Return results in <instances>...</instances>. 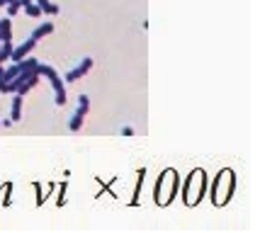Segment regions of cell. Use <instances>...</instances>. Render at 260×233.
<instances>
[{
	"instance_id": "obj_15",
	"label": "cell",
	"mask_w": 260,
	"mask_h": 233,
	"mask_svg": "<svg viewBox=\"0 0 260 233\" xmlns=\"http://www.w3.org/2000/svg\"><path fill=\"white\" fill-rule=\"evenodd\" d=\"M66 182H61V185H58V207H63V204H66Z\"/></svg>"
},
{
	"instance_id": "obj_19",
	"label": "cell",
	"mask_w": 260,
	"mask_h": 233,
	"mask_svg": "<svg viewBox=\"0 0 260 233\" xmlns=\"http://www.w3.org/2000/svg\"><path fill=\"white\" fill-rule=\"evenodd\" d=\"M0 189H3V185H0Z\"/></svg>"
},
{
	"instance_id": "obj_4",
	"label": "cell",
	"mask_w": 260,
	"mask_h": 233,
	"mask_svg": "<svg viewBox=\"0 0 260 233\" xmlns=\"http://www.w3.org/2000/svg\"><path fill=\"white\" fill-rule=\"evenodd\" d=\"M37 73H39V76H44L46 80H49V85H51V90H54V102H56L58 107H63V105L68 102L63 78H58L56 71H54L51 66H46V63H37Z\"/></svg>"
},
{
	"instance_id": "obj_18",
	"label": "cell",
	"mask_w": 260,
	"mask_h": 233,
	"mask_svg": "<svg viewBox=\"0 0 260 233\" xmlns=\"http://www.w3.org/2000/svg\"><path fill=\"white\" fill-rule=\"evenodd\" d=\"M15 3H17L20 8H24V5H29V3H34V0H15Z\"/></svg>"
},
{
	"instance_id": "obj_9",
	"label": "cell",
	"mask_w": 260,
	"mask_h": 233,
	"mask_svg": "<svg viewBox=\"0 0 260 233\" xmlns=\"http://www.w3.org/2000/svg\"><path fill=\"white\" fill-rule=\"evenodd\" d=\"M39 8H42V15H46V17H56L58 15V5L56 3H51V0H34Z\"/></svg>"
},
{
	"instance_id": "obj_3",
	"label": "cell",
	"mask_w": 260,
	"mask_h": 233,
	"mask_svg": "<svg viewBox=\"0 0 260 233\" xmlns=\"http://www.w3.org/2000/svg\"><path fill=\"white\" fill-rule=\"evenodd\" d=\"M207 187H209V175L204 173L202 168L192 170V173L187 175V180H185V187H182V202H185L187 207H197V204L204 199Z\"/></svg>"
},
{
	"instance_id": "obj_11",
	"label": "cell",
	"mask_w": 260,
	"mask_h": 233,
	"mask_svg": "<svg viewBox=\"0 0 260 233\" xmlns=\"http://www.w3.org/2000/svg\"><path fill=\"white\" fill-rule=\"evenodd\" d=\"M144 180H146V170L141 168V170L136 173V189H134V199L129 202L132 207H134V204H139V194H141V187H144Z\"/></svg>"
},
{
	"instance_id": "obj_7",
	"label": "cell",
	"mask_w": 260,
	"mask_h": 233,
	"mask_svg": "<svg viewBox=\"0 0 260 233\" xmlns=\"http://www.w3.org/2000/svg\"><path fill=\"white\" fill-rule=\"evenodd\" d=\"M34 46H37V39H32V37H29V39H24V42H22L20 46H12L10 61H12V63H20L22 58H27V56L32 54Z\"/></svg>"
},
{
	"instance_id": "obj_17",
	"label": "cell",
	"mask_w": 260,
	"mask_h": 233,
	"mask_svg": "<svg viewBox=\"0 0 260 233\" xmlns=\"http://www.w3.org/2000/svg\"><path fill=\"white\" fill-rule=\"evenodd\" d=\"M119 134L129 139V136H134V129H132V126H122V129H119Z\"/></svg>"
},
{
	"instance_id": "obj_6",
	"label": "cell",
	"mask_w": 260,
	"mask_h": 233,
	"mask_svg": "<svg viewBox=\"0 0 260 233\" xmlns=\"http://www.w3.org/2000/svg\"><path fill=\"white\" fill-rule=\"evenodd\" d=\"M90 68H92V58H90V56L80 58V63H78V66H76V68H71V71H68L66 76H63V83H78L80 78L85 76V73H88Z\"/></svg>"
},
{
	"instance_id": "obj_12",
	"label": "cell",
	"mask_w": 260,
	"mask_h": 233,
	"mask_svg": "<svg viewBox=\"0 0 260 233\" xmlns=\"http://www.w3.org/2000/svg\"><path fill=\"white\" fill-rule=\"evenodd\" d=\"M34 187H37V192H39V194H37V204H39V207H42V204H44V202H46V197H49V194H51V192L56 189V187H54V185H49V187H42L39 182H37Z\"/></svg>"
},
{
	"instance_id": "obj_16",
	"label": "cell",
	"mask_w": 260,
	"mask_h": 233,
	"mask_svg": "<svg viewBox=\"0 0 260 233\" xmlns=\"http://www.w3.org/2000/svg\"><path fill=\"white\" fill-rule=\"evenodd\" d=\"M3 189H5V199H3V207H10V202H12V197H10L12 185H10V182H5V185H3Z\"/></svg>"
},
{
	"instance_id": "obj_14",
	"label": "cell",
	"mask_w": 260,
	"mask_h": 233,
	"mask_svg": "<svg viewBox=\"0 0 260 233\" xmlns=\"http://www.w3.org/2000/svg\"><path fill=\"white\" fill-rule=\"evenodd\" d=\"M5 8H8V17H17V12L22 10V8H20V5H17V3H15V0H12V3H8V5H5Z\"/></svg>"
},
{
	"instance_id": "obj_1",
	"label": "cell",
	"mask_w": 260,
	"mask_h": 233,
	"mask_svg": "<svg viewBox=\"0 0 260 233\" xmlns=\"http://www.w3.org/2000/svg\"><path fill=\"white\" fill-rule=\"evenodd\" d=\"M209 199L214 207H226L231 197H234V192H236V173L231 170V168H224L219 175L214 178V182H209Z\"/></svg>"
},
{
	"instance_id": "obj_10",
	"label": "cell",
	"mask_w": 260,
	"mask_h": 233,
	"mask_svg": "<svg viewBox=\"0 0 260 233\" xmlns=\"http://www.w3.org/2000/svg\"><path fill=\"white\" fill-rule=\"evenodd\" d=\"M51 32H54V22H51V20H46V22H42L32 32V39H37V42H39L42 37H46V34H51Z\"/></svg>"
},
{
	"instance_id": "obj_8",
	"label": "cell",
	"mask_w": 260,
	"mask_h": 233,
	"mask_svg": "<svg viewBox=\"0 0 260 233\" xmlns=\"http://www.w3.org/2000/svg\"><path fill=\"white\" fill-rule=\"evenodd\" d=\"M10 119H12V124H15V122H20V119H22V95H17V92H12Z\"/></svg>"
},
{
	"instance_id": "obj_5",
	"label": "cell",
	"mask_w": 260,
	"mask_h": 233,
	"mask_svg": "<svg viewBox=\"0 0 260 233\" xmlns=\"http://www.w3.org/2000/svg\"><path fill=\"white\" fill-rule=\"evenodd\" d=\"M88 112H90V97H88V95H78V107H76V112L71 114V122H68V129L73 134L80 131V126L85 122Z\"/></svg>"
},
{
	"instance_id": "obj_13",
	"label": "cell",
	"mask_w": 260,
	"mask_h": 233,
	"mask_svg": "<svg viewBox=\"0 0 260 233\" xmlns=\"http://www.w3.org/2000/svg\"><path fill=\"white\" fill-rule=\"evenodd\" d=\"M22 10H24V15H27V17H42V8H39L37 3H29V5H24Z\"/></svg>"
},
{
	"instance_id": "obj_2",
	"label": "cell",
	"mask_w": 260,
	"mask_h": 233,
	"mask_svg": "<svg viewBox=\"0 0 260 233\" xmlns=\"http://www.w3.org/2000/svg\"><path fill=\"white\" fill-rule=\"evenodd\" d=\"M178 189H180V175H178V170H163L156 180V185H153V202L158 204V207H168L170 202L178 197Z\"/></svg>"
}]
</instances>
